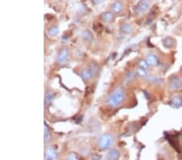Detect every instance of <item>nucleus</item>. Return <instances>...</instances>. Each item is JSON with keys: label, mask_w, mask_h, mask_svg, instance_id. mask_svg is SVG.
I'll return each instance as SVG.
<instances>
[{"label": "nucleus", "mask_w": 182, "mask_h": 160, "mask_svg": "<svg viewBox=\"0 0 182 160\" xmlns=\"http://www.w3.org/2000/svg\"><path fill=\"white\" fill-rule=\"evenodd\" d=\"M120 157V152L117 149H112L106 154V160H118Z\"/></svg>", "instance_id": "obj_10"}, {"label": "nucleus", "mask_w": 182, "mask_h": 160, "mask_svg": "<svg viewBox=\"0 0 182 160\" xmlns=\"http://www.w3.org/2000/svg\"><path fill=\"white\" fill-rule=\"evenodd\" d=\"M81 37L85 41H87V42H90L93 40V37L91 33L89 32L88 30H84L81 33Z\"/></svg>", "instance_id": "obj_13"}, {"label": "nucleus", "mask_w": 182, "mask_h": 160, "mask_svg": "<svg viewBox=\"0 0 182 160\" xmlns=\"http://www.w3.org/2000/svg\"><path fill=\"white\" fill-rule=\"evenodd\" d=\"M114 143L113 136L109 134H104L97 140V148L100 150H106L111 148Z\"/></svg>", "instance_id": "obj_2"}, {"label": "nucleus", "mask_w": 182, "mask_h": 160, "mask_svg": "<svg viewBox=\"0 0 182 160\" xmlns=\"http://www.w3.org/2000/svg\"><path fill=\"white\" fill-rule=\"evenodd\" d=\"M121 32H122L123 33H125V34H129V33H131L132 27H131V25H129V24L125 23V24H123V25H121Z\"/></svg>", "instance_id": "obj_14"}, {"label": "nucleus", "mask_w": 182, "mask_h": 160, "mask_svg": "<svg viewBox=\"0 0 182 160\" xmlns=\"http://www.w3.org/2000/svg\"><path fill=\"white\" fill-rule=\"evenodd\" d=\"M52 99L53 94L51 92H47L46 95H45V98H44V104H45V106H48L51 103Z\"/></svg>", "instance_id": "obj_17"}, {"label": "nucleus", "mask_w": 182, "mask_h": 160, "mask_svg": "<svg viewBox=\"0 0 182 160\" xmlns=\"http://www.w3.org/2000/svg\"><path fill=\"white\" fill-rule=\"evenodd\" d=\"M69 57V51L67 48H63L59 51L58 55V58H57V62L59 65H64L66 64L68 60Z\"/></svg>", "instance_id": "obj_6"}, {"label": "nucleus", "mask_w": 182, "mask_h": 160, "mask_svg": "<svg viewBox=\"0 0 182 160\" xmlns=\"http://www.w3.org/2000/svg\"><path fill=\"white\" fill-rule=\"evenodd\" d=\"M182 104V99L179 95H173L170 100V105L173 107H179Z\"/></svg>", "instance_id": "obj_12"}, {"label": "nucleus", "mask_w": 182, "mask_h": 160, "mask_svg": "<svg viewBox=\"0 0 182 160\" xmlns=\"http://www.w3.org/2000/svg\"><path fill=\"white\" fill-rule=\"evenodd\" d=\"M148 80H149V82L151 83H155V84H157V83L160 82V80H159L157 78L153 77V76H152V77H149Z\"/></svg>", "instance_id": "obj_22"}, {"label": "nucleus", "mask_w": 182, "mask_h": 160, "mask_svg": "<svg viewBox=\"0 0 182 160\" xmlns=\"http://www.w3.org/2000/svg\"><path fill=\"white\" fill-rule=\"evenodd\" d=\"M97 73H98V66L96 63H91L87 68H84L81 71L80 76L83 80L88 81L91 78L96 76Z\"/></svg>", "instance_id": "obj_3"}, {"label": "nucleus", "mask_w": 182, "mask_h": 160, "mask_svg": "<svg viewBox=\"0 0 182 160\" xmlns=\"http://www.w3.org/2000/svg\"><path fill=\"white\" fill-rule=\"evenodd\" d=\"M101 20L105 23L113 22L114 20V14L112 11H105L101 14Z\"/></svg>", "instance_id": "obj_11"}, {"label": "nucleus", "mask_w": 182, "mask_h": 160, "mask_svg": "<svg viewBox=\"0 0 182 160\" xmlns=\"http://www.w3.org/2000/svg\"><path fill=\"white\" fill-rule=\"evenodd\" d=\"M146 61H147L148 65L151 66H156L159 63V58H158L157 55L156 53H151L147 55Z\"/></svg>", "instance_id": "obj_8"}, {"label": "nucleus", "mask_w": 182, "mask_h": 160, "mask_svg": "<svg viewBox=\"0 0 182 160\" xmlns=\"http://www.w3.org/2000/svg\"><path fill=\"white\" fill-rule=\"evenodd\" d=\"M130 2H136V1H138V0H129Z\"/></svg>", "instance_id": "obj_25"}, {"label": "nucleus", "mask_w": 182, "mask_h": 160, "mask_svg": "<svg viewBox=\"0 0 182 160\" xmlns=\"http://www.w3.org/2000/svg\"><path fill=\"white\" fill-rule=\"evenodd\" d=\"M125 100V91L120 87L113 90L107 98V103L109 107H117Z\"/></svg>", "instance_id": "obj_1"}, {"label": "nucleus", "mask_w": 182, "mask_h": 160, "mask_svg": "<svg viewBox=\"0 0 182 160\" xmlns=\"http://www.w3.org/2000/svg\"><path fill=\"white\" fill-rule=\"evenodd\" d=\"M48 33L50 37H56L58 34V29L56 26L50 27L48 30Z\"/></svg>", "instance_id": "obj_16"}, {"label": "nucleus", "mask_w": 182, "mask_h": 160, "mask_svg": "<svg viewBox=\"0 0 182 160\" xmlns=\"http://www.w3.org/2000/svg\"><path fill=\"white\" fill-rule=\"evenodd\" d=\"M138 66H139V68H142V69H144L147 71V70L148 69L149 65H148L146 60H140V61L138 62Z\"/></svg>", "instance_id": "obj_19"}, {"label": "nucleus", "mask_w": 182, "mask_h": 160, "mask_svg": "<svg viewBox=\"0 0 182 160\" xmlns=\"http://www.w3.org/2000/svg\"><path fill=\"white\" fill-rule=\"evenodd\" d=\"M182 86V82L180 80V79L178 76L176 75H173L172 77L170 78L169 80V84H168V87H169V90L172 91H176L178 90H180Z\"/></svg>", "instance_id": "obj_5"}, {"label": "nucleus", "mask_w": 182, "mask_h": 160, "mask_svg": "<svg viewBox=\"0 0 182 160\" xmlns=\"http://www.w3.org/2000/svg\"><path fill=\"white\" fill-rule=\"evenodd\" d=\"M137 72H138V75H140V76H142V77H147V71L144 69H142V68H139V67H138V69Z\"/></svg>", "instance_id": "obj_20"}, {"label": "nucleus", "mask_w": 182, "mask_h": 160, "mask_svg": "<svg viewBox=\"0 0 182 160\" xmlns=\"http://www.w3.org/2000/svg\"><path fill=\"white\" fill-rule=\"evenodd\" d=\"M67 160H79V158H78V156L75 153H70L67 155Z\"/></svg>", "instance_id": "obj_21"}, {"label": "nucleus", "mask_w": 182, "mask_h": 160, "mask_svg": "<svg viewBox=\"0 0 182 160\" xmlns=\"http://www.w3.org/2000/svg\"><path fill=\"white\" fill-rule=\"evenodd\" d=\"M123 11V3L120 1L114 2L111 5V11L113 14H121Z\"/></svg>", "instance_id": "obj_9"}, {"label": "nucleus", "mask_w": 182, "mask_h": 160, "mask_svg": "<svg viewBox=\"0 0 182 160\" xmlns=\"http://www.w3.org/2000/svg\"><path fill=\"white\" fill-rule=\"evenodd\" d=\"M58 152L51 146H47L44 149V158L45 160H58Z\"/></svg>", "instance_id": "obj_7"}, {"label": "nucleus", "mask_w": 182, "mask_h": 160, "mask_svg": "<svg viewBox=\"0 0 182 160\" xmlns=\"http://www.w3.org/2000/svg\"><path fill=\"white\" fill-rule=\"evenodd\" d=\"M91 159L92 160H100V155L97 154H93L91 156Z\"/></svg>", "instance_id": "obj_23"}, {"label": "nucleus", "mask_w": 182, "mask_h": 160, "mask_svg": "<svg viewBox=\"0 0 182 160\" xmlns=\"http://www.w3.org/2000/svg\"><path fill=\"white\" fill-rule=\"evenodd\" d=\"M151 6V0H140L134 7V11L137 15L146 12Z\"/></svg>", "instance_id": "obj_4"}, {"label": "nucleus", "mask_w": 182, "mask_h": 160, "mask_svg": "<svg viewBox=\"0 0 182 160\" xmlns=\"http://www.w3.org/2000/svg\"><path fill=\"white\" fill-rule=\"evenodd\" d=\"M44 143H48V142H49V141H50V139H51L50 132H49V130H48V128L46 127V126H44Z\"/></svg>", "instance_id": "obj_15"}, {"label": "nucleus", "mask_w": 182, "mask_h": 160, "mask_svg": "<svg viewBox=\"0 0 182 160\" xmlns=\"http://www.w3.org/2000/svg\"><path fill=\"white\" fill-rule=\"evenodd\" d=\"M91 2H92L93 4L95 5H98V4H100L101 2H103V0H90Z\"/></svg>", "instance_id": "obj_24"}, {"label": "nucleus", "mask_w": 182, "mask_h": 160, "mask_svg": "<svg viewBox=\"0 0 182 160\" xmlns=\"http://www.w3.org/2000/svg\"><path fill=\"white\" fill-rule=\"evenodd\" d=\"M135 77H136V74L134 73V72H129V73H127L126 75H125V82L132 81V80H133V79H135Z\"/></svg>", "instance_id": "obj_18"}]
</instances>
